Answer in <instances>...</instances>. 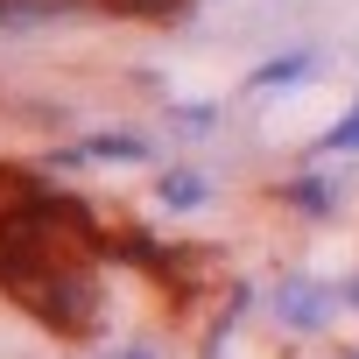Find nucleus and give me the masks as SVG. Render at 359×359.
I'll return each instance as SVG.
<instances>
[{
	"label": "nucleus",
	"mask_w": 359,
	"mask_h": 359,
	"mask_svg": "<svg viewBox=\"0 0 359 359\" xmlns=\"http://www.w3.org/2000/svg\"><path fill=\"white\" fill-rule=\"evenodd\" d=\"M345 303V289H324V282H303V275H289L282 289H275V310H282V324H303V331H317V324H331V310Z\"/></svg>",
	"instance_id": "obj_1"
},
{
	"label": "nucleus",
	"mask_w": 359,
	"mask_h": 359,
	"mask_svg": "<svg viewBox=\"0 0 359 359\" xmlns=\"http://www.w3.org/2000/svg\"><path fill=\"white\" fill-rule=\"evenodd\" d=\"M134 155H141V134H99V141L64 148V162H134Z\"/></svg>",
	"instance_id": "obj_2"
},
{
	"label": "nucleus",
	"mask_w": 359,
	"mask_h": 359,
	"mask_svg": "<svg viewBox=\"0 0 359 359\" xmlns=\"http://www.w3.org/2000/svg\"><path fill=\"white\" fill-rule=\"evenodd\" d=\"M162 198H169V205H198V198H205V176H198V169H169V176H162Z\"/></svg>",
	"instance_id": "obj_3"
},
{
	"label": "nucleus",
	"mask_w": 359,
	"mask_h": 359,
	"mask_svg": "<svg viewBox=\"0 0 359 359\" xmlns=\"http://www.w3.org/2000/svg\"><path fill=\"white\" fill-rule=\"evenodd\" d=\"M317 71V57H275L268 71H261V85H282V78H310Z\"/></svg>",
	"instance_id": "obj_4"
},
{
	"label": "nucleus",
	"mask_w": 359,
	"mask_h": 359,
	"mask_svg": "<svg viewBox=\"0 0 359 359\" xmlns=\"http://www.w3.org/2000/svg\"><path fill=\"white\" fill-rule=\"evenodd\" d=\"M289 198H296L310 219H324V205H331V191H324V184H310V176H303V184H289Z\"/></svg>",
	"instance_id": "obj_5"
},
{
	"label": "nucleus",
	"mask_w": 359,
	"mask_h": 359,
	"mask_svg": "<svg viewBox=\"0 0 359 359\" xmlns=\"http://www.w3.org/2000/svg\"><path fill=\"white\" fill-rule=\"evenodd\" d=\"M324 148H359V106H352V113L331 127V141H324Z\"/></svg>",
	"instance_id": "obj_6"
}]
</instances>
